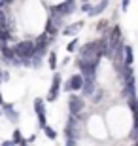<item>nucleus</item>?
I'll use <instances>...</instances> for the list:
<instances>
[{
	"instance_id": "33",
	"label": "nucleus",
	"mask_w": 138,
	"mask_h": 146,
	"mask_svg": "<svg viewBox=\"0 0 138 146\" xmlns=\"http://www.w3.org/2000/svg\"><path fill=\"white\" fill-rule=\"evenodd\" d=\"M134 146H138V137H136V144H134Z\"/></svg>"
},
{
	"instance_id": "20",
	"label": "nucleus",
	"mask_w": 138,
	"mask_h": 146,
	"mask_svg": "<svg viewBox=\"0 0 138 146\" xmlns=\"http://www.w3.org/2000/svg\"><path fill=\"white\" fill-rule=\"evenodd\" d=\"M91 99H93V103H100V101H102V91L98 89L96 93H93V95H91Z\"/></svg>"
},
{
	"instance_id": "2",
	"label": "nucleus",
	"mask_w": 138,
	"mask_h": 146,
	"mask_svg": "<svg viewBox=\"0 0 138 146\" xmlns=\"http://www.w3.org/2000/svg\"><path fill=\"white\" fill-rule=\"evenodd\" d=\"M13 55H15L17 59H30L32 55H34V42L32 40H23V42H17L13 48H11Z\"/></svg>"
},
{
	"instance_id": "25",
	"label": "nucleus",
	"mask_w": 138,
	"mask_h": 146,
	"mask_svg": "<svg viewBox=\"0 0 138 146\" xmlns=\"http://www.w3.org/2000/svg\"><path fill=\"white\" fill-rule=\"evenodd\" d=\"M66 146H76V141L74 139H68V141H66Z\"/></svg>"
},
{
	"instance_id": "13",
	"label": "nucleus",
	"mask_w": 138,
	"mask_h": 146,
	"mask_svg": "<svg viewBox=\"0 0 138 146\" xmlns=\"http://www.w3.org/2000/svg\"><path fill=\"white\" fill-rule=\"evenodd\" d=\"M11 38H13V33L10 29H6V27L0 29V42H10Z\"/></svg>"
},
{
	"instance_id": "8",
	"label": "nucleus",
	"mask_w": 138,
	"mask_h": 146,
	"mask_svg": "<svg viewBox=\"0 0 138 146\" xmlns=\"http://www.w3.org/2000/svg\"><path fill=\"white\" fill-rule=\"evenodd\" d=\"M0 110H2V114H4L6 118L10 119L11 123H15L17 119H19V114L13 110V104H10V103H2V104H0Z\"/></svg>"
},
{
	"instance_id": "27",
	"label": "nucleus",
	"mask_w": 138,
	"mask_h": 146,
	"mask_svg": "<svg viewBox=\"0 0 138 146\" xmlns=\"http://www.w3.org/2000/svg\"><path fill=\"white\" fill-rule=\"evenodd\" d=\"M2 146H15V144H13L11 141H4V142H2Z\"/></svg>"
},
{
	"instance_id": "24",
	"label": "nucleus",
	"mask_w": 138,
	"mask_h": 146,
	"mask_svg": "<svg viewBox=\"0 0 138 146\" xmlns=\"http://www.w3.org/2000/svg\"><path fill=\"white\" fill-rule=\"evenodd\" d=\"M10 80V72L8 70H2V82H8Z\"/></svg>"
},
{
	"instance_id": "30",
	"label": "nucleus",
	"mask_w": 138,
	"mask_h": 146,
	"mask_svg": "<svg viewBox=\"0 0 138 146\" xmlns=\"http://www.w3.org/2000/svg\"><path fill=\"white\" fill-rule=\"evenodd\" d=\"M2 8H4V2H2V0H0V10H2Z\"/></svg>"
},
{
	"instance_id": "11",
	"label": "nucleus",
	"mask_w": 138,
	"mask_h": 146,
	"mask_svg": "<svg viewBox=\"0 0 138 146\" xmlns=\"http://www.w3.org/2000/svg\"><path fill=\"white\" fill-rule=\"evenodd\" d=\"M123 55H125V61H123V65L133 66V63H134V53H133V48H131V46H123Z\"/></svg>"
},
{
	"instance_id": "7",
	"label": "nucleus",
	"mask_w": 138,
	"mask_h": 146,
	"mask_svg": "<svg viewBox=\"0 0 138 146\" xmlns=\"http://www.w3.org/2000/svg\"><path fill=\"white\" fill-rule=\"evenodd\" d=\"M59 89H61V74H59V72H55V76H53V84H51V87H49V95H48V101H49V103L57 101V97H59Z\"/></svg>"
},
{
	"instance_id": "29",
	"label": "nucleus",
	"mask_w": 138,
	"mask_h": 146,
	"mask_svg": "<svg viewBox=\"0 0 138 146\" xmlns=\"http://www.w3.org/2000/svg\"><path fill=\"white\" fill-rule=\"evenodd\" d=\"M4 103V97H2V93H0V104Z\"/></svg>"
},
{
	"instance_id": "16",
	"label": "nucleus",
	"mask_w": 138,
	"mask_h": 146,
	"mask_svg": "<svg viewBox=\"0 0 138 146\" xmlns=\"http://www.w3.org/2000/svg\"><path fill=\"white\" fill-rule=\"evenodd\" d=\"M11 142H13V144H21V142H25V137H23V133L19 129L13 131V139H11Z\"/></svg>"
},
{
	"instance_id": "3",
	"label": "nucleus",
	"mask_w": 138,
	"mask_h": 146,
	"mask_svg": "<svg viewBox=\"0 0 138 146\" xmlns=\"http://www.w3.org/2000/svg\"><path fill=\"white\" fill-rule=\"evenodd\" d=\"M53 42V36H49V34H40V36L34 40V55L32 57H38V59H42L44 55H46V51H48L49 44Z\"/></svg>"
},
{
	"instance_id": "26",
	"label": "nucleus",
	"mask_w": 138,
	"mask_h": 146,
	"mask_svg": "<svg viewBox=\"0 0 138 146\" xmlns=\"http://www.w3.org/2000/svg\"><path fill=\"white\" fill-rule=\"evenodd\" d=\"M34 141H36V135H30V137H28V139H27L25 142H34Z\"/></svg>"
},
{
	"instance_id": "12",
	"label": "nucleus",
	"mask_w": 138,
	"mask_h": 146,
	"mask_svg": "<svg viewBox=\"0 0 138 146\" xmlns=\"http://www.w3.org/2000/svg\"><path fill=\"white\" fill-rule=\"evenodd\" d=\"M106 6H108V0H100V4L98 6H95V8H91V11H89V15H100L102 11L106 10Z\"/></svg>"
},
{
	"instance_id": "4",
	"label": "nucleus",
	"mask_w": 138,
	"mask_h": 146,
	"mask_svg": "<svg viewBox=\"0 0 138 146\" xmlns=\"http://www.w3.org/2000/svg\"><path fill=\"white\" fill-rule=\"evenodd\" d=\"M85 108V101L80 97V95H70L68 97V110L72 116H80L81 110Z\"/></svg>"
},
{
	"instance_id": "17",
	"label": "nucleus",
	"mask_w": 138,
	"mask_h": 146,
	"mask_svg": "<svg viewBox=\"0 0 138 146\" xmlns=\"http://www.w3.org/2000/svg\"><path fill=\"white\" fill-rule=\"evenodd\" d=\"M42 129H44V133H46V135H48L49 139H51V141H55V139H57V133H55V129H51V127H49L48 123L44 125Z\"/></svg>"
},
{
	"instance_id": "35",
	"label": "nucleus",
	"mask_w": 138,
	"mask_h": 146,
	"mask_svg": "<svg viewBox=\"0 0 138 146\" xmlns=\"http://www.w3.org/2000/svg\"><path fill=\"white\" fill-rule=\"evenodd\" d=\"M83 2H89V0H83Z\"/></svg>"
},
{
	"instance_id": "5",
	"label": "nucleus",
	"mask_w": 138,
	"mask_h": 146,
	"mask_svg": "<svg viewBox=\"0 0 138 146\" xmlns=\"http://www.w3.org/2000/svg\"><path fill=\"white\" fill-rule=\"evenodd\" d=\"M81 86H83V76L74 74V76H70V80L64 84V91H80Z\"/></svg>"
},
{
	"instance_id": "10",
	"label": "nucleus",
	"mask_w": 138,
	"mask_h": 146,
	"mask_svg": "<svg viewBox=\"0 0 138 146\" xmlns=\"http://www.w3.org/2000/svg\"><path fill=\"white\" fill-rule=\"evenodd\" d=\"M95 80L96 78H83V86H81V89L80 91L83 93V97H91L93 93H95Z\"/></svg>"
},
{
	"instance_id": "14",
	"label": "nucleus",
	"mask_w": 138,
	"mask_h": 146,
	"mask_svg": "<svg viewBox=\"0 0 138 146\" xmlns=\"http://www.w3.org/2000/svg\"><path fill=\"white\" fill-rule=\"evenodd\" d=\"M34 112L36 114H46V103L42 99H34Z\"/></svg>"
},
{
	"instance_id": "18",
	"label": "nucleus",
	"mask_w": 138,
	"mask_h": 146,
	"mask_svg": "<svg viewBox=\"0 0 138 146\" xmlns=\"http://www.w3.org/2000/svg\"><path fill=\"white\" fill-rule=\"evenodd\" d=\"M8 17H10V15H8L4 10H0V29H2V27L8 29Z\"/></svg>"
},
{
	"instance_id": "23",
	"label": "nucleus",
	"mask_w": 138,
	"mask_h": 146,
	"mask_svg": "<svg viewBox=\"0 0 138 146\" xmlns=\"http://www.w3.org/2000/svg\"><path fill=\"white\" fill-rule=\"evenodd\" d=\"M91 8H93V6H91L89 2H83V4H81V10H83V11H87V13L91 11Z\"/></svg>"
},
{
	"instance_id": "28",
	"label": "nucleus",
	"mask_w": 138,
	"mask_h": 146,
	"mask_svg": "<svg viewBox=\"0 0 138 146\" xmlns=\"http://www.w3.org/2000/svg\"><path fill=\"white\" fill-rule=\"evenodd\" d=\"M4 2V6H8V4H13V0H2Z\"/></svg>"
},
{
	"instance_id": "21",
	"label": "nucleus",
	"mask_w": 138,
	"mask_h": 146,
	"mask_svg": "<svg viewBox=\"0 0 138 146\" xmlns=\"http://www.w3.org/2000/svg\"><path fill=\"white\" fill-rule=\"evenodd\" d=\"M38 121H40V125H42V127L48 123V121H46V114H38Z\"/></svg>"
},
{
	"instance_id": "9",
	"label": "nucleus",
	"mask_w": 138,
	"mask_h": 146,
	"mask_svg": "<svg viewBox=\"0 0 138 146\" xmlns=\"http://www.w3.org/2000/svg\"><path fill=\"white\" fill-rule=\"evenodd\" d=\"M83 25H85V21L70 23V25H66V27L63 29V34H64V36H76V34H78L81 29H83Z\"/></svg>"
},
{
	"instance_id": "6",
	"label": "nucleus",
	"mask_w": 138,
	"mask_h": 146,
	"mask_svg": "<svg viewBox=\"0 0 138 146\" xmlns=\"http://www.w3.org/2000/svg\"><path fill=\"white\" fill-rule=\"evenodd\" d=\"M55 10L61 13V15H70V13H74L76 10H78V6H76V0H64L63 4H59L55 6Z\"/></svg>"
},
{
	"instance_id": "31",
	"label": "nucleus",
	"mask_w": 138,
	"mask_h": 146,
	"mask_svg": "<svg viewBox=\"0 0 138 146\" xmlns=\"http://www.w3.org/2000/svg\"><path fill=\"white\" fill-rule=\"evenodd\" d=\"M0 84H2V70H0Z\"/></svg>"
},
{
	"instance_id": "34",
	"label": "nucleus",
	"mask_w": 138,
	"mask_h": 146,
	"mask_svg": "<svg viewBox=\"0 0 138 146\" xmlns=\"http://www.w3.org/2000/svg\"><path fill=\"white\" fill-rule=\"evenodd\" d=\"M0 116H2V110H0Z\"/></svg>"
},
{
	"instance_id": "32",
	"label": "nucleus",
	"mask_w": 138,
	"mask_h": 146,
	"mask_svg": "<svg viewBox=\"0 0 138 146\" xmlns=\"http://www.w3.org/2000/svg\"><path fill=\"white\" fill-rule=\"evenodd\" d=\"M19 146H27V142H21V144H19Z\"/></svg>"
},
{
	"instance_id": "15",
	"label": "nucleus",
	"mask_w": 138,
	"mask_h": 146,
	"mask_svg": "<svg viewBox=\"0 0 138 146\" xmlns=\"http://www.w3.org/2000/svg\"><path fill=\"white\" fill-rule=\"evenodd\" d=\"M48 63H49V68H51V70H55V68H57V53H55V51H49Z\"/></svg>"
},
{
	"instance_id": "22",
	"label": "nucleus",
	"mask_w": 138,
	"mask_h": 146,
	"mask_svg": "<svg viewBox=\"0 0 138 146\" xmlns=\"http://www.w3.org/2000/svg\"><path fill=\"white\" fill-rule=\"evenodd\" d=\"M129 4H131V0H121V10L127 11L129 10Z\"/></svg>"
},
{
	"instance_id": "19",
	"label": "nucleus",
	"mask_w": 138,
	"mask_h": 146,
	"mask_svg": "<svg viewBox=\"0 0 138 146\" xmlns=\"http://www.w3.org/2000/svg\"><path fill=\"white\" fill-rule=\"evenodd\" d=\"M78 44H80V40H78V38H72V40H70V44H68V48H66V49H68L70 53H74V51H76V48H78Z\"/></svg>"
},
{
	"instance_id": "1",
	"label": "nucleus",
	"mask_w": 138,
	"mask_h": 146,
	"mask_svg": "<svg viewBox=\"0 0 138 146\" xmlns=\"http://www.w3.org/2000/svg\"><path fill=\"white\" fill-rule=\"evenodd\" d=\"M48 10H49V19H48V23H46V34L55 36V34L61 31V27H63L64 15H61V13L55 10V6H48Z\"/></svg>"
}]
</instances>
